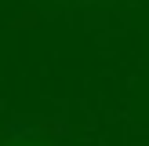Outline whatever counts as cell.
Returning a JSON list of instances; mask_svg holds the SVG:
<instances>
[{"instance_id": "obj_2", "label": "cell", "mask_w": 149, "mask_h": 146, "mask_svg": "<svg viewBox=\"0 0 149 146\" xmlns=\"http://www.w3.org/2000/svg\"><path fill=\"white\" fill-rule=\"evenodd\" d=\"M29 4H51V7H65V4H84V0H29Z\"/></svg>"}, {"instance_id": "obj_1", "label": "cell", "mask_w": 149, "mask_h": 146, "mask_svg": "<svg viewBox=\"0 0 149 146\" xmlns=\"http://www.w3.org/2000/svg\"><path fill=\"white\" fill-rule=\"evenodd\" d=\"M4 146H47V142H40V139H11Z\"/></svg>"}]
</instances>
